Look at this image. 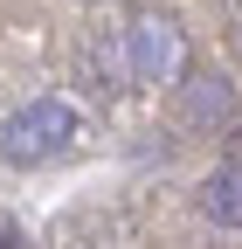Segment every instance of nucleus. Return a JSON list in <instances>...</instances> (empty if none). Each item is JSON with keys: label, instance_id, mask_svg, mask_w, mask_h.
Segmentation results:
<instances>
[{"label": "nucleus", "instance_id": "1", "mask_svg": "<svg viewBox=\"0 0 242 249\" xmlns=\"http://www.w3.org/2000/svg\"><path fill=\"white\" fill-rule=\"evenodd\" d=\"M69 139H76V111L63 97H35V104H21L0 124V152H7L14 166H42L55 152H69Z\"/></svg>", "mask_w": 242, "mask_h": 249}, {"label": "nucleus", "instance_id": "2", "mask_svg": "<svg viewBox=\"0 0 242 249\" xmlns=\"http://www.w3.org/2000/svg\"><path fill=\"white\" fill-rule=\"evenodd\" d=\"M132 76H138V83L180 76V28H173V21H153V14H145V21L132 28Z\"/></svg>", "mask_w": 242, "mask_h": 249}, {"label": "nucleus", "instance_id": "3", "mask_svg": "<svg viewBox=\"0 0 242 249\" xmlns=\"http://www.w3.org/2000/svg\"><path fill=\"white\" fill-rule=\"evenodd\" d=\"M201 214L215 229H242V160H228L201 180Z\"/></svg>", "mask_w": 242, "mask_h": 249}, {"label": "nucleus", "instance_id": "4", "mask_svg": "<svg viewBox=\"0 0 242 249\" xmlns=\"http://www.w3.org/2000/svg\"><path fill=\"white\" fill-rule=\"evenodd\" d=\"M222 118H235L228 76H215V70H187V124H222Z\"/></svg>", "mask_w": 242, "mask_h": 249}, {"label": "nucleus", "instance_id": "5", "mask_svg": "<svg viewBox=\"0 0 242 249\" xmlns=\"http://www.w3.org/2000/svg\"><path fill=\"white\" fill-rule=\"evenodd\" d=\"M0 249H28V235H21V229L7 222V214H0Z\"/></svg>", "mask_w": 242, "mask_h": 249}]
</instances>
